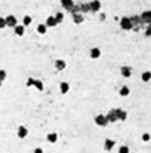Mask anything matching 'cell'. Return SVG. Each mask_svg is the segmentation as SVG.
Masks as SVG:
<instances>
[{
	"mask_svg": "<svg viewBox=\"0 0 151 153\" xmlns=\"http://www.w3.org/2000/svg\"><path fill=\"white\" fill-rule=\"evenodd\" d=\"M120 26H121L124 30H130V29L133 27V23H131V20H130L128 17H123V19L120 20Z\"/></svg>",
	"mask_w": 151,
	"mask_h": 153,
	"instance_id": "6da1fadb",
	"label": "cell"
},
{
	"mask_svg": "<svg viewBox=\"0 0 151 153\" xmlns=\"http://www.w3.org/2000/svg\"><path fill=\"white\" fill-rule=\"evenodd\" d=\"M6 23H7V26L9 27H16L17 26V19H16V16H13V14H9L7 17H6Z\"/></svg>",
	"mask_w": 151,
	"mask_h": 153,
	"instance_id": "7a4b0ae2",
	"label": "cell"
},
{
	"mask_svg": "<svg viewBox=\"0 0 151 153\" xmlns=\"http://www.w3.org/2000/svg\"><path fill=\"white\" fill-rule=\"evenodd\" d=\"M94 122H96L98 126H106L107 122H109V117H106V116H103V115H98L94 119Z\"/></svg>",
	"mask_w": 151,
	"mask_h": 153,
	"instance_id": "3957f363",
	"label": "cell"
},
{
	"mask_svg": "<svg viewBox=\"0 0 151 153\" xmlns=\"http://www.w3.org/2000/svg\"><path fill=\"white\" fill-rule=\"evenodd\" d=\"M59 23H57V20H56V17L54 16H49L47 19H46V26L47 27H54V26H57Z\"/></svg>",
	"mask_w": 151,
	"mask_h": 153,
	"instance_id": "277c9868",
	"label": "cell"
},
{
	"mask_svg": "<svg viewBox=\"0 0 151 153\" xmlns=\"http://www.w3.org/2000/svg\"><path fill=\"white\" fill-rule=\"evenodd\" d=\"M101 56V50L98 49V47H93L91 50H90V57L91 59H98Z\"/></svg>",
	"mask_w": 151,
	"mask_h": 153,
	"instance_id": "5b68a950",
	"label": "cell"
},
{
	"mask_svg": "<svg viewBox=\"0 0 151 153\" xmlns=\"http://www.w3.org/2000/svg\"><path fill=\"white\" fill-rule=\"evenodd\" d=\"M17 136H19L20 139H24V137L27 136V129H26L24 126H20L19 130H17Z\"/></svg>",
	"mask_w": 151,
	"mask_h": 153,
	"instance_id": "8992f818",
	"label": "cell"
},
{
	"mask_svg": "<svg viewBox=\"0 0 151 153\" xmlns=\"http://www.w3.org/2000/svg\"><path fill=\"white\" fill-rule=\"evenodd\" d=\"M69 90H70V84H69L67 82H63V83H60V92H61L63 95H66Z\"/></svg>",
	"mask_w": 151,
	"mask_h": 153,
	"instance_id": "52a82bcc",
	"label": "cell"
},
{
	"mask_svg": "<svg viewBox=\"0 0 151 153\" xmlns=\"http://www.w3.org/2000/svg\"><path fill=\"white\" fill-rule=\"evenodd\" d=\"M121 76L123 77H130L131 76V69L128 67V66H124V67H121Z\"/></svg>",
	"mask_w": 151,
	"mask_h": 153,
	"instance_id": "ba28073f",
	"label": "cell"
},
{
	"mask_svg": "<svg viewBox=\"0 0 151 153\" xmlns=\"http://www.w3.org/2000/svg\"><path fill=\"white\" fill-rule=\"evenodd\" d=\"M114 145H115L114 140H111V139H106V142H104V149H106V150H111L114 148Z\"/></svg>",
	"mask_w": 151,
	"mask_h": 153,
	"instance_id": "9c48e42d",
	"label": "cell"
},
{
	"mask_svg": "<svg viewBox=\"0 0 151 153\" xmlns=\"http://www.w3.org/2000/svg\"><path fill=\"white\" fill-rule=\"evenodd\" d=\"M14 33H16L17 36H23V35H24V26H23V24H17V26L14 27Z\"/></svg>",
	"mask_w": 151,
	"mask_h": 153,
	"instance_id": "30bf717a",
	"label": "cell"
},
{
	"mask_svg": "<svg viewBox=\"0 0 151 153\" xmlns=\"http://www.w3.org/2000/svg\"><path fill=\"white\" fill-rule=\"evenodd\" d=\"M100 7H101V4H100V1H98V0H94V1L90 4V9H91L93 12H98V10H100Z\"/></svg>",
	"mask_w": 151,
	"mask_h": 153,
	"instance_id": "8fae6325",
	"label": "cell"
},
{
	"mask_svg": "<svg viewBox=\"0 0 151 153\" xmlns=\"http://www.w3.org/2000/svg\"><path fill=\"white\" fill-rule=\"evenodd\" d=\"M57 139H59L57 133H49L47 135V142H50V143H56Z\"/></svg>",
	"mask_w": 151,
	"mask_h": 153,
	"instance_id": "7c38bea8",
	"label": "cell"
},
{
	"mask_svg": "<svg viewBox=\"0 0 151 153\" xmlns=\"http://www.w3.org/2000/svg\"><path fill=\"white\" fill-rule=\"evenodd\" d=\"M32 22H33V19H32V16H29V14H26V16L23 17V26H24V27H27V26H30V24H32Z\"/></svg>",
	"mask_w": 151,
	"mask_h": 153,
	"instance_id": "4fadbf2b",
	"label": "cell"
},
{
	"mask_svg": "<svg viewBox=\"0 0 151 153\" xmlns=\"http://www.w3.org/2000/svg\"><path fill=\"white\" fill-rule=\"evenodd\" d=\"M128 95H130V89H128V86H123V87L120 89V96L125 97V96H128Z\"/></svg>",
	"mask_w": 151,
	"mask_h": 153,
	"instance_id": "5bb4252c",
	"label": "cell"
},
{
	"mask_svg": "<svg viewBox=\"0 0 151 153\" xmlns=\"http://www.w3.org/2000/svg\"><path fill=\"white\" fill-rule=\"evenodd\" d=\"M46 32H47V26H46V23L38 24L37 26V33L38 35H46Z\"/></svg>",
	"mask_w": 151,
	"mask_h": 153,
	"instance_id": "9a60e30c",
	"label": "cell"
},
{
	"mask_svg": "<svg viewBox=\"0 0 151 153\" xmlns=\"http://www.w3.org/2000/svg\"><path fill=\"white\" fill-rule=\"evenodd\" d=\"M141 19H143L144 22H151V12H150V10H147V12H143V14H141Z\"/></svg>",
	"mask_w": 151,
	"mask_h": 153,
	"instance_id": "2e32d148",
	"label": "cell"
},
{
	"mask_svg": "<svg viewBox=\"0 0 151 153\" xmlns=\"http://www.w3.org/2000/svg\"><path fill=\"white\" fill-rule=\"evenodd\" d=\"M141 80H143V82H146V83H147V82H150V80H151V72H148V70H147V72H144V73L141 75Z\"/></svg>",
	"mask_w": 151,
	"mask_h": 153,
	"instance_id": "e0dca14e",
	"label": "cell"
},
{
	"mask_svg": "<svg viewBox=\"0 0 151 153\" xmlns=\"http://www.w3.org/2000/svg\"><path fill=\"white\" fill-rule=\"evenodd\" d=\"M61 4H63L66 9H70V7H73L74 1H73V0H61Z\"/></svg>",
	"mask_w": 151,
	"mask_h": 153,
	"instance_id": "ac0fdd59",
	"label": "cell"
},
{
	"mask_svg": "<svg viewBox=\"0 0 151 153\" xmlns=\"http://www.w3.org/2000/svg\"><path fill=\"white\" fill-rule=\"evenodd\" d=\"M56 67H57L59 70H63V69L66 67V62H64V60H57V62H56Z\"/></svg>",
	"mask_w": 151,
	"mask_h": 153,
	"instance_id": "d6986e66",
	"label": "cell"
},
{
	"mask_svg": "<svg viewBox=\"0 0 151 153\" xmlns=\"http://www.w3.org/2000/svg\"><path fill=\"white\" fill-rule=\"evenodd\" d=\"M54 17H56V20H57V23H61V22H63V19H64V14L59 12V13H57V14H56Z\"/></svg>",
	"mask_w": 151,
	"mask_h": 153,
	"instance_id": "ffe728a7",
	"label": "cell"
},
{
	"mask_svg": "<svg viewBox=\"0 0 151 153\" xmlns=\"http://www.w3.org/2000/svg\"><path fill=\"white\" fill-rule=\"evenodd\" d=\"M118 153H130V149H128V146H120V149H118Z\"/></svg>",
	"mask_w": 151,
	"mask_h": 153,
	"instance_id": "44dd1931",
	"label": "cell"
},
{
	"mask_svg": "<svg viewBox=\"0 0 151 153\" xmlns=\"http://www.w3.org/2000/svg\"><path fill=\"white\" fill-rule=\"evenodd\" d=\"M7 27V23H6V17H0V29H4Z\"/></svg>",
	"mask_w": 151,
	"mask_h": 153,
	"instance_id": "7402d4cb",
	"label": "cell"
},
{
	"mask_svg": "<svg viewBox=\"0 0 151 153\" xmlns=\"http://www.w3.org/2000/svg\"><path fill=\"white\" fill-rule=\"evenodd\" d=\"M141 139H143V142H150V140H151L150 133H144V135L141 136Z\"/></svg>",
	"mask_w": 151,
	"mask_h": 153,
	"instance_id": "603a6c76",
	"label": "cell"
},
{
	"mask_svg": "<svg viewBox=\"0 0 151 153\" xmlns=\"http://www.w3.org/2000/svg\"><path fill=\"white\" fill-rule=\"evenodd\" d=\"M74 22H76V23H81V22H83V16L76 14V16H74Z\"/></svg>",
	"mask_w": 151,
	"mask_h": 153,
	"instance_id": "cb8c5ba5",
	"label": "cell"
},
{
	"mask_svg": "<svg viewBox=\"0 0 151 153\" xmlns=\"http://www.w3.org/2000/svg\"><path fill=\"white\" fill-rule=\"evenodd\" d=\"M117 113H118V117H120L121 120H124V119L127 117V115H125V112H121V110H118Z\"/></svg>",
	"mask_w": 151,
	"mask_h": 153,
	"instance_id": "d4e9b609",
	"label": "cell"
},
{
	"mask_svg": "<svg viewBox=\"0 0 151 153\" xmlns=\"http://www.w3.org/2000/svg\"><path fill=\"white\" fill-rule=\"evenodd\" d=\"M4 77H6V73H4L3 70H0V82H1V80H3Z\"/></svg>",
	"mask_w": 151,
	"mask_h": 153,
	"instance_id": "484cf974",
	"label": "cell"
},
{
	"mask_svg": "<svg viewBox=\"0 0 151 153\" xmlns=\"http://www.w3.org/2000/svg\"><path fill=\"white\" fill-rule=\"evenodd\" d=\"M33 153H43V149H41V148H36Z\"/></svg>",
	"mask_w": 151,
	"mask_h": 153,
	"instance_id": "4316f807",
	"label": "cell"
},
{
	"mask_svg": "<svg viewBox=\"0 0 151 153\" xmlns=\"http://www.w3.org/2000/svg\"><path fill=\"white\" fill-rule=\"evenodd\" d=\"M0 84H1V82H0Z\"/></svg>",
	"mask_w": 151,
	"mask_h": 153,
	"instance_id": "83f0119b",
	"label": "cell"
}]
</instances>
